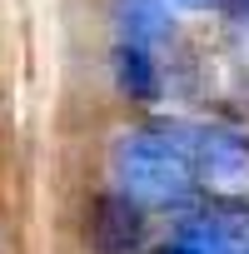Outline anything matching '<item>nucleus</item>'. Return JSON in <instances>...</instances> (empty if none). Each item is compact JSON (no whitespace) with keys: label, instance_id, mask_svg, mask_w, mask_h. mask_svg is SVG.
Instances as JSON below:
<instances>
[{"label":"nucleus","instance_id":"6e6552de","mask_svg":"<svg viewBox=\"0 0 249 254\" xmlns=\"http://www.w3.org/2000/svg\"><path fill=\"white\" fill-rule=\"evenodd\" d=\"M180 5H189V10H204V5H219V0H180Z\"/></svg>","mask_w":249,"mask_h":254},{"label":"nucleus","instance_id":"423d86ee","mask_svg":"<svg viewBox=\"0 0 249 254\" xmlns=\"http://www.w3.org/2000/svg\"><path fill=\"white\" fill-rule=\"evenodd\" d=\"M120 30L135 45H155L170 35V10L165 0H120Z\"/></svg>","mask_w":249,"mask_h":254},{"label":"nucleus","instance_id":"0eeeda50","mask_svg":"<svg viewBox=\"0 0 249 254\" xmlns=\"http://www.w3.org/2000/svg\"><path fill=\"white\" fill-rule=\"evenodd\" d=\"M150 254H194V244H185V239H180V234H175V239H170V244H155V249H150Z\"/></svg>","mask_w":249,"mask_h":254},{"label":"nucleus","instance_id":"20e7f679","mask_svg":"<svg viewBox=\"0 0 249 254\" xmlns=\"http://www.w3.org/2000/svg\"><path fill=\"white\" fill-rule=\"evenodd\" d=\"M180 239L194 244V254H249V219L224 214V209H204L180 224Z\"/></svg>","mask_w":249,"mask_h":254},{"label":"nucleus","instance_id":"f03ea898","mask_svg":"<svg viewBox=\"0 0 249 254\" xmlns=\"http://www.w3.org/2000/svg\"><path fill=\"white\" fill-rule=\"evenodd\" d=\"M145 199L135 194H100L90 204V224L85 239L95 254H145Z\"/></svg>","mask_w":249,"mask_h":254},{"label":"nucleus","instance_id":"7ed1b4c3","mask_svg":"<svg viewBox=\"0 0 249 254\" xmlns=\"http://www.w3.org/2000/svg\"><path fill=\"white\" fill-rule=\"evenodd\" d=\"M194 165L209 185H244L249 180V140L229 135V130H194Z\"/></svg>","mask_w":249,"mask_h":254},{"label":"nucleus","instance_id":"f257e3e1","mask_svg":"<svg viewBox=\"0 0 249 254\" xmlns=\"http://www.w3.org/2000/svg\"><path fill=\"white\" fill-rule=\"evenodd\" d=\"M115 180L124 194L145 204L185 199L199 165H194V130L185 125H155V130H124L110 150Z\"/></svg>","mask_w":249,"mask_h":254},{"label":"nucleus","instance_id":"39448f33","mask_svg":"<svg viewBox=\"0 0 249 254\" xmlns=\"http://www.w3.org/2000/svg\"><path fill=\"white\" fill-rule=\"evenodd\" d=\"M115 80H120V90L130 95V100L155 105V100H160V70H155V60H150V45L120 40V50H115Z\"/></svg>","mask_w":249,"mask_h":254}]
</instances>
